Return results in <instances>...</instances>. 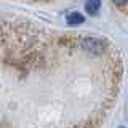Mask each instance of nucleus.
<instances>
[{
  "label": "nucleus",
  "instance_id": "1",
  "mask_svg": "<svg viewBox=\"0 0 128 128\" xmlns=\"http://www.w3.org/2000/svg\"><path fill=\"white\" fill-rule=\"evenodd\" d=\"M82 48L91 54H101L104 51V42L96 37H86L82 40Z\"/></svg>",
  "mask_w": 128,
  "mask_h": 128
},
{
  "label": "nucleus",
  "instance_id": "2",
  "mask_svg": "<svg viewBox=\"0 0 128 128\" xmlns=\"http://www.w3.org/2000/svg\"><path fill=\"white\" fill-rule=\"evenodd\" d=\"M67 22L70 24V26H78V24H82L85 21V18H83L82 13H78V11H72V13L67 14Z\"/></svg>",
  "mask_w": 128,
  "mask_h": 128
},
{
  "label": "nucleus",
  "instance_id": "3",
  "mask_svg": "<svg viewBox=\"0 0 128 128\" xmlns=\"http://www.w3.org/2000/svg\"><path fill=\"white\" fill-rule=\"evenodd\" d=\"M101 8V0H86L85 3V10L90 14H96Z\"/></svg>",
  "mask_w": 128,
  "mask_h": 128
},
{
  "label": "nucleus",
  "instance_id": "4",
  "mask_svg": "<svg viewBox=\"0 0 128 128\" xmlns=\"http://www.w3.org/2000/svg\"><path fill=\"white\" fill-rule=\"evenodd\" d=\"M112 2L115 3V5H120V6H123L126 3V0H112Z\"/></svg>",
  "mask_w": 128,
  "mask_h": 128
},
{
  "label": "nucleus",
  "instance_id": "5",
  "mask_svg": "<svg viewBox=\"0 0 128 128\" xmlns=\"http://www.w3.org/2000/svg\"><path fill=\"white\" fill-rule=\"evenodd\" d=\"M120 128H125V126H120Z\"/></svg>",
  "mask_w": 128,
  "mask_h": 128
}]
</instances>
